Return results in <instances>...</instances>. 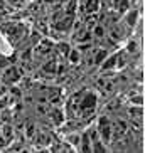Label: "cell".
<instances>
[{
  "label": "cell",
  "instance_id": "obj_2",
  "mask_svg": "<svg viewBox=\"0 0 145 153\" xmlns=\"http://www.w3.org/2000/svg\"><path fill=\"white\" fill-rule=\"evenodd\" d=\"M12 2H15V0H12Z\"/></svg>",
  "mask_w": 145,
  "mask_h": 153
},
{
  "label": "cell",
  "instance_id": "obj_1",
  "mask_svg": "<svg viewBox=\"0 0 145 153\" xmlns=\"http://www.w3.org/2000/svg\"><path fill=\"white\" fill-rule=\"evenodd\" d=\"M96 9H98V0H91L88 4V12H95Z\"/></svg>",
  "mask_w": 145,
  "mask_h": 153
}]
</instances>
